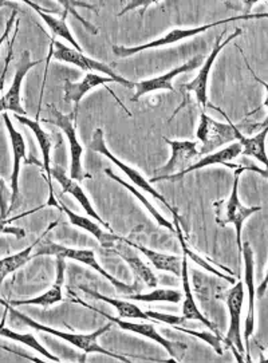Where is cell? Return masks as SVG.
<instances>
[{
  "label": "cell",
  "instance_id": "cell-1",
  "mask_svg": "<svg viewBox=\"0 0 268 363\" xmlns=\"http://www.w3.org/2000/svg\"><path fill=\"white\" fill-rule=\"evenodd\" d=\"M254 169L263 174L264 179H267L266 169L260 170L252 168V167H242L236 168L233 172V185H232L231 194L227 200H220L213 203V208L216 211V223L220 227H225L227 224H233L236 230V242L239 248V256L242 259V232H243L244 221L250 216L255 215L262 211V206H245L242 204L239 199V182L240 174L244 170Z\"/></svg>",
  "mask_w": 268,
  "mask_h": 363
},
{
  "label": "cell",
  "instance_id": "cell-2",
  "mask_svg": "<svg viewBox=\"0 0 268 363\" xmlns=\"http://www.w3.org/2000/svg\"><path fill=\"white\" fill-rule=\"evenodd\" d=\"M0 304H3V306L9 310V313L13 314V318H18L26 326L31 327V328H34V330H37V331H40V333H48L50 335H54V337L63 339V340H66L67 343L73 345L77 349L84 351L86 354H89V352H97V354L108 355V357H111V358L118 359V361H122V362H129V359H128L126 357H122L120 354H114V352L106 350L105 347H102V346L98 345V338H99L101 335H104L105 333H108L113 323H109V325H106V326L101 327V328H98L97 331L90 333V334L63 333L61 330H55V328H51V327L38 323L35 320H33L31 318H28V316H26L25 314H22L21 311L15 310L13 306H10L9 303L6 302V301H3V299H0Z\"/></svg>",
  "mask_w": 268,
  "mask_h": 363
},
{
  "label": "cell",
  "instance_id": "cell-3",
  "mask_svg": "<svg viewBox=\"0 0 268 363\" xmlns=\"http://www.w3.org/2000/svg\"><path fill=\"white\" fill-rule=\"evenodd\" d=\"M40 255H51V256L62 257V259H72V260L79 262L82 264L93 268L94 271H97L98 274H101L106 280H109L110 283L114 286V289L117 290V292L121 294L123 296L130 295L135 291H138V284L129 286L126 283H122L121 280L114 278L113 275H110L108 271H105L98 263L94 251H91V250H75V248H70V247H63V245H60L57 242L46 239L45 242H40L38 244L37 252L33 254V256L37 257Z\"/></svg>",
  "mask_w": 268,
  "mask_h": 363
},
{
  "label": "cell",
  "instance_id": "cell-4",
  "mask_svg": "<svg viewBox=\"0 0 268 363\" xmlns=\"http://www.w3.org/2000/svg\"><path fill=\"white\" fill-rule=\"evenodd\" d=\"M50 110L52 113V118L43 120L48 123H52L58 126L62 132L69 140V146H70V179L75 182H84L86 179H91L89 173H86L82 167V153L84 147L79 144L78 137H77V116H78V108L70 113V114H63L55 106L49 105Z\"/></svg>",
  "mask_w": 268,
  "mask_h": 363
},
{
  "label": "cell",
  "instance_id": "cell-5",
  "mask_svg": "<svg viewBox=\"0 0 268 363\" xmlns=\"http://www.w3.org/2000/svg\"><path fill=\"white\" fill-rule=\"evenodd\" d=\"M259 16H263L266 18L267 15L263 13V15H242V16H233V18H228V19H223V21H218V22H213V23H209V25L201 26V27H195V28H174L171 30L167 35L159 38L153 42H149L145 45H141V46H135V48H123V46H114L113 48V52L120 57V58H128L130 55L134 54H138L140 51H145L149 49H159L162 46H167V45H173V43H177L183 39L186 38L195 37L197 34H201V33H206L209 28L212 27H216V26L223 25V23H227V22H232V21H239V19H250V18H259Z\"/></svg>",
  "mask_w": 268,
  "mask_h": 363
},
{
  "label": "cell",
  "instance_id": "cell-6",
  "mask_svg": "<svg viewBox=\"0 0 268 363\" xmlns=\"http://www.w3.org/2000/svg\"><path fill=\"white\" fill-rule=\"evenodd\" d=\"M74 303H79L82 304L84 307H87L93 311H97L98 314L105 316L108 320H110L111 323H116L118 325V327H121L122 330H126V331H130L134 334H138V335H143L145 338L150 339V340H155L156 343H159L160 346H162L165 350L168 351V354L171 355L172 358L174 361H182L185 355V351L188 350V346L185 343L182 342H172L168 340L167 338H164L159 331L156 330L155 325L152 323H134V322H125L123 319H118V318H114L111 315L106 314L104 311H98L97 308L86 304L85 302H82L81 299H74Z\"/></svg>",
  "mask_w": 268,
  "mask_h": 363
},
{
  "label": "cell",
  "instance_id": "cell-7",
  "mask_svg": "<svg viewBox=\"0 0 268 363\" xmlns=\"http://www.w3.org/2000/svg\"><path fill=\"white\" fill-rule=\"evenodd\" d=\"M89 149L90 150H93V152H97V153H101L102 156H105V157L110 160V161H113L120 169L132 180L134 185H137V186H140L141 189H144L145 192L147 194H152L156 200H159L161 201V204H164V206H167L169 211L172 212V215H173V218L174 220H180L179 218V213H177V211L174 209V206H171L169 203H168V200L162 196V194H159L153 186H152V184L147 182V179L138 172V170L133 169L132 167H129V165H126V164H123L121 160H118V157H116L111 152H110L109 149H108V146H106V143H105V138H104V132H102V129H97L94 134H93V138H91V143H90V145H89ZM182 221V220H180Z\"/></svg>",
  "mask_w": 268,
  "mask_h": 363
},
{
  "label": "cell",
  "instance_id": "cell-8",
  "mask_svg": "<svg viewBox=\"0 0 268 363\" xmlns=\"http://www.w3.org/2000/svg\"><path fill=\"white\" fill-rule=\"evenodd\" d=\"M227 118V117H225ZM228 123L215 121L204 111L200 114V123L197 128V138L203 144L200 155H209L223 145L235 141V123L227 118Z\"/></svg>",
  "mask_w": 268,
  "mask_h": 363
},
{
  "label": "cell",
  "instance_id": "cell-9",
  "mask_svg": "<svg viewBox=\"0 0 268 363\" xmlns=\"http://www.w3.org/2000/svg\"><path fill=\"white\" fill-rule=\"evenodd\" d=\"M52 45L55 46V51L51 52L50 57H54L58 61L75 65L77 67H79L84 72H97V73L105 74L106 77L113 78L118 85L125 86V87H129V89L134 87V82L129 81V79H125L121 75L114 73L106 63L94 61V60L86 57L84 52L70 49V48L65 46L63 43L58 42V40H52Z\"/></svg>",
  "mask_w": 268,
  "mask_h": 363
},
{
  "label": "cell",
  "instance_id": "cell-10",
  "mask_svg": "<svg viewBox=\"0 0 268 363\" xmlns=\"http://www.w3.org/2000/svg\"><path fill=\"white\" fill-rule=\"evenodd\" d=\"M244 303V281L239 280L227 294V306L230 310V328L225 337V343L231 347L239 362H243L244 345L242 342V308Z\"/></svg>",
  "mask_w": 268,
  "mask_h": 363
},
{
  "label": "cell",
  "instance_id": "cell-11",
  "mask_svg": "<svg viewBox=\"0 0 268 363\" xmlns=\"http://www.w3.org/2000/svg\"><path fill=\"white\" fill-rule=\"evenodd\" d=\"M224 33H225V31H223V33L220 34L219 37H218V39H216L215 46H213V50H212V52L209 54V57L206 60V62L203 63L200 73L196 75V78L192 81V82H189V84L184 85V89H185L188 93H194V94H195V97L196 99H197V102H199V105H200V106H203V108H206L208 105V79H209V73H211V69H212L213 63L216 61V58H218L220 51L224 49V48H225L230 42H232L235 38L242 35L243 30H242V28L235 30V33H233L232 35L227 38L225 40H223Z\"/></svg>",
  "mask_w": 268,
  "mask_h": 363
},
{
  "label": "cell",
  "instance_id": "cell-12",
  "mask_svg": "<svg viewBox=\"0 0 268 363\" xmlns=\"http://www.w3.org/2000/svg\"><path fill=\"white\" fill-rule=\"evenodd\" d=\"M167 144L171 146L172 156L169 161L160 169H156V173L159 176L156 177H167L176 173H182L185 169H188L194 162L196 158L200 155L197 150V143L196 141H177V140H169L164 138Z\"/></svg>",
  "mask_w": 268,
  "mask_h": 363
},
{
  "label": "cell",
  "instance_id": "cell-13",
  "mask_svg": "<svg viewBox=\"0 0 268 363\" xmlns=\"http://www.w3.org/2000/svg\"><path fill=\"white\" fill-rule=\"evenodd\" d=\"M42 61H31L30 51L26 50L23 51V55L21 58L19 63L16 65V72L13 75V84L9 89V91L0 99V113L1 111H13L15 114L19 116H26V110L22 108L21 102V90H22V84L25 79L27 73L39 65Z\"/></svg>",
  "mask_w": 268,
  "mask_h": 363
},
{
  "label": "cell",
  "instance_id": "cell-14",
  "mask_svg": "<svg viewBox=\"0 0 268 363\" xmlns=\"http://www.w3.org/2000/svg\"><path fill=\"white\" fill-rule=\"evenodd\" d=\"M242 259L244 262V283L248 290V314L244 328V340L247 343L248 351V340L254 335L255 331V260L252 248L248 242L242 244Z\"/></svg>",
  "mask_w": 268,
  "mask_h": 363
},
{
  "label": "cell",
  "instance_id": "cell-15",
  "mask_svg": "<svg viewBox=\"0 0 268 363\" xmlns=\"http://www.w3.org/2000/svg\"><path fill=\"white\" fill-rule=\"evenodd\" d=\"M3 120L6 123L7 132L10 134V141H11V149L13 153V169L11 173V206L9 208V213L15 209V204L19 200V174H21V164L25 161L26 164H31V161L26 156V143L23 138V134L18 132L13 128L11 118L7 111L3 114Z\"/></svg>",
  "mask_w": 268,
  "mask_h": 363
},
{
  "label": "cell",
  "instance_id": "cell-16",
  "mask_svg": "<svg viewBox=\"0 0 268 363\" xmlns=\"http://www.w3.org/2000/svg\"><path fill=\"white\" fill-rule=\"evenodd\" d=\"M242 150H243V147H242V145H240L239 143H233L232 145L227 146L225 149H223V150H220V152L209 153L206 157L197 160L188 169L184 170L182 173H176V174L167 176V177H160V179L159 177H153V179H150V180H147V182H150V184H152V182H164V180L177 182V180H182L184 176H186L188 173H191V172H194V170L203 169V168H206V167L219 165V164L220 165H225V167H230V168L236 169V168H239V167L235 165V164H232L231 161L238 157V156H240V155H242Z\"/></svg>",
  "mask_w": 268,
  "mask_h": 363
},
{
  "label": "cell",
  "instance_id": "cell-17",
  "mask_svg": "<svg viewBox=\"0 0 268 363\" xmlns=\"http://www.w3.org/2000/svg\"><path fill=\"white\" fill-rule=\"evenodd\" d=\"M203 62V57L201 55H197L194 60H191L186 63H184L182 66L173 69L171 72H168L167 74H162L160 77L156 78H152V79H147V81H141V82H134V87H135V94L132 98L133 102H137L141 97H144L147 93H152V91H157V90H169L172 93H174V87L172 85V81L180 75V74L188 73V72H192L197 67H200Z\"/></svg>",
  "mask_w": 268,
  "mask_h": 363
},
{
  "label": "cell",
  "instance_id": "cell-18",
  "mask_svg": "<svg viewBox=\"0 0 268 363\" xmlns=\"http://www.w3.org/2000/svg\"><path fill=\"white\" fill-rule=\"evenodd\" d=\"M15 118L21 122L22 125L28 126V128L31 129V132L35 134L38 144H39L40 152H42V156H43L42 168L46 172V180H48V185H49L50 194L48 206H57L58 209H61V206L57 203V200H55V197H54V189H52V174H51V161H50L51 147H52V137L42 129V126L39 125V122L38 121H33V120L27 118L26 116H19V114H15Z\"/></svg>",
  "mask_w": 268,
  "mask_h": 363
},
{
  "label": "cell",
  "instance_id": "cell-19",
  "mask_svg": "<svg viewBox=\"0 0 268 363\" xmlns=\"http://www.w3.org/2000/svg\"><path fill=\"white\" fill-rule=\"evenodd\" d=\"M51 174H52V177H54L57 182H60V185H61L62 189H63L65 194H70L73 197H75V199L78 200V203L85 209L86 213H87L90 218H96L98 224L106 227V228L111 232L109 224L105 223L102 218H99L97 211L91 206L89 197L86 196L85 191L81 188V185L75 182V180H73V179H70V176L66 174V172H65V169H63L62 167H60V165H55L54 168L51 167Z\"/></svg>",
  "mask_w": 268,
  "mask_h": 363
},
{
  "label": "cell",
  "instance_id": "cell-20",
  "mask_svg": "<svg viewBox=\"0 0 268 363\" xmlns=\"http://www.w3.org/2000/svg\"><path fill=\"white\" fill-rule=\"evenodd\" d=\"M110 251L118 255L126 262V264L132 268L137 280H143L147 287H152V289L157 287L159 280L156 278V275L153 274V271L140 259V256L134 252L133 248H130V245H128L126 242H123V238L116 242L110 248Z\"/></svg>",
  "mask_w": 268,
  "mask_h": 363
},
{
  "label": "cell",
  "instance_id": "cell-21",
  "mask_svg": "<svg viewBox=\"0 0 268 363\" xmlns=\"http://www.w3.org/2000/svg\"><path fill=\"white\" fill-rule=\"evenodd\" d=\"M183 262H182V281H183V290H184V303H183V318L185 320H197V322H201L203 325L215 333L216 337H220V333L218 331V327L215 326L212 322H209L207 318L204 316V314L200 311V308L197 307V304L195 302V298H194V294H192V289H191V283H189V275H188V256L184 254Z\"/></svg>",
  "mask_w": 268,
  "mask_h": 363
},
{
  "label": "cell",
  "instance_id": "cell-22",
  "mask_svg": "<svg viewBox=\"0 0 268 363\" xmlns=\"http://www.w3.org/2000/svg\"><path fill=\"white\" fill-rule=\"evenodd\" d=\"M65 259L57 257V278L52 286L45 294L28 301H9V304L13 307L19 306H40L50 307L63 301V283H65Z\"/></svg>",
  "mask_w": 268,
  "mask_h": 363
},
{
  "label": "cell",
  "instance_id": "cell-23",
  "mask_svg": "<svg viewBox=\"0 0 268 363\" xmlns=\"http://www.w3.org/2000/svg\"><path fill=\"white\" fill-rule=\"evenodd\" d=\"M106 84H117L113 78L104 77L99 74L89 73L85 78L79 82H70L69 79L65 81L63 86V98L66 102H74L75 108H78L82 98L85 97L86 93L93 90L98 86L106 85Z\"/></svg>",
  "mask_w": 268,
  "mask_h": 363
},
{
  "label": "cell",
  "instance_id": "cell-24",
  "mask_svg": "<svg viewBox=\"0 0 268 363\" xmlns=\"http://www.w3.org/2000/svg\"><path fill=\"white\" fill-rule=\"evenodd\" d=\"M61 206L62 212H65L67 215V218L70 220V223L81 228V230L89 232L90 235H93V238L97 239V242L106 250H110L116 242H118L121 239V236H117V235H113V233H108L105 230H102L97 223L91 221L90 218H85V216H81V215H77L74 213L73 211H70L69 208L63 204Z\"/></svg>",
  "mask_w": 268,
  "mask_h": 363
},
{
  "label": "cell",
  "instance_id": "cell-25",
  "mask_svg": "<svg viewBox=\"0 0 268 363\" xmlns=\"http://www.w3.org/2000/svg\"><path fill=\"white\" fill-rule=\"evenodd\" d=\"M123 242H126L128 245L133 247L134 250L140 251L141 254L145 255L147 259L150 260V263L153 266L156 267L160 271H167V272H171L176 277H180L182 275V262L183 259L179 257V256H173V255H165L160 254L156 252L153 250H149L144 245H140L137 242H130L128 239L123 238Z\"/></svg>",
  "mask_w": 268,
  "mask_h": 363
},
{
  "label": "cell",
  "instance_id": "cell-26",
  "mask_svg": "<svg viewBox=\"0 0 268 363\" xmlns=\"http://www.w3.org/2000/svg\"><path fill=\"white\" fill-rule=\"evenodd\" d=\"M25 3L27 6H30L33 10H35L38 15L43 19V22H45L46 25L49 26V28L51 30L52 35H55V37H60L62 38V39H65V40H67V42L73 46L74 50L84 52L82 49H81V46L78 45V42L75 40V38L73 37V34H72V31H70L69 26L66 23V16H67V13H69L67 10H65V13L62 15L61 19H57V18H54L52 15H50L49 13H45L43 7L38 6L37 3H31V1H25Z\"/></svg>",
  "mask_w": 268,
  "mask_h": 363
},
{
  "label": "cell",
  "instance_id": "cell-27",
  "mask_svg": "<svg viewBox=\"0 0 268 363\" xmlns=\"http://www.w3.org/2000/svg\"><path fill=\"white\" fill-rule=\"evenodd\" d=\"M267 125L263 128L260 133L256 134L252 138H247L242 134L240 129L235 125V138L239 140L238 143L242 145L243 150L242 155L254 157L260 161L263 165H267V156H266V137H267Z\"/></svg>",
  "mask_w": 268,
  "mask_h": 363
},
{
  "label": "cell",
  "instance_id": "cell-28",
  "mask_svg": "<svg viewBox=\"0 0 268 363\" xmlns=\"http://www.w3.org/2000/svg\"><path fill=\"white\" fill-rule=\"evenodd\" d=\"M57 224H58V221L51 223L49 228L46 230V232H45L39 239H37L35 242H33L31 245H28L23 251H21V252H18V254L11 255V256H7V257H4V259H0V287H1V284H3V281H4V279H6L7 275L13 274L18 268L25 266L26 263H28L30 260L34 259L33 250L37 247L39 242H42L43 236H45L46 233H49L50 230L54 228Z\"/></svg>",
  "mask_w": 268,
  "mask_h": 363
},
{
  "label": "cell",
  "instance_id": "cell-29",
  "mask_svg": "<svg viewBox=\"0 0 268 363\" xmlns=\"http://www.w3.org/2000/svg\"><path fill=\"white\" fill-rule=\"evenodd\" d=\"M79 289L84 291L85 294H87V295L96 298L97 301H102V302L111 304V306L117 310V313L121 316V319H141V320H150V322H152V319L147 316V311H143V310H141L137 304H134V303L108 298V296L99 294V292H97L96 290L87 289L85 286H81Z\"/></svg>",
  "mask_w": 268,
  "mask_h": 363
},
{
  "label": "cell",
  "instance_id": "cell-30",
  "mask_svg": "<svg viewBox=\"0 0 268 363\" xmlns=\"http://www.w3.org/2000/svg\"><path fill=\"white\" fill-rule=\"evenodd\" d=\"M105 174L110 177L111 180H114V182H118L120 185H122L123 188H126L130 194H133L134 197L138 200V201H141L143 203V206L147 208V212L153 216V218L159 223V225L161 227H165L167 230H172V232H174V225H173V223H171L169 220H167V218H164L162 215H160L159 211L155 208V206H152L149 201H147V199L144 197V194H141L135 186L133 185H130V184H128V182H125V180H122L121 177H118L113 170L110 169V168H105Z\"/></svg>",
  "mask_w": 268,
  "mask_h": 363
},
{
  "label": "cell",
  "instance_id": "cell-31",
  "mask_svg": "<svg viewBox=\"0 0 268 363\" xmlns=\"http://www.w3.org/2000/svg\"><path fill=\"white\" fill-rule=\"evenodd\" d=\"M0 337L11 339V340H15V342H18V343L26 345V346H28V347H31V349L38 351L39 354H42L43 357H46L49 361H52V362H60V361H61L58 357H55L54 354H51L50 351L46 350V349L38 342L37 338H35L31 333H25V334H22V333H15L13 330H10V328L0 325Z\"/></svg>",
  "mask_w": 268,
  "mask_h": 363
},
{
  "label": "cell",
  "instance_id": "cell-32",
  "mask_svg": "<svg viewBox=\"0 0 268 363\" xmlns=\"http://www.w3.org/2000/svg\"><path fill=\"white\" fill-rule=\"evenodd\" d=\"M125 298L129 301H137V302H167L177 304L183 301V294L180 291L169 290V289H157L147 294L125 295Z\"/></svg>",
  "mask_w": 268,
  "mask_h": 363
},
{
  "label": "cell",
  "instance_id": "cell-33",
  "mask_svg": "<svg viewBox=\"0 0 268 363\" xmlns=\"http://www.w3.org/2000/svg\"><path fill=\"white\" fill-rule=\"evenodd\" d=\"M182 221L180 220H173V225H174V230H176V233H177V238H179V240H180V244H182V247H183V252L188 257H191L194 262H196L199 266L203 267V268H206L207 271H209L211 274H215L216 277H220V278L227 279L228 281H231V283H236L233 279L230 278V277H227L225 274H221L220 271L218 269H215V268H212V267L208 264L207 262L204 260V259H201L199 255H196L194 251H191L189 250V247L186 245V242H185V239H184L183 236V230H182Z\"/></svg>",
  "mask_w": 268,
  "mask_h": 363
},
{
  "label": "cell",
  "instance_id": "cell-34",
  "mask_svg": "<svg viewBox=\"0 0 268 363\" xmlns=\"http://www.w3.org/2000/svg\"><path fill=\"white\" fill-rule=\"evenodd\" d=\"M10 200H11V188L7 186V184L3 179H0V220H6L7 218Z\"/></svg>",
  "mask_w": 268,
  "mask_h": 363
},
{
  "label": "cell",
  "instance_id": "cell-35",
  "mask_svg": "<svg viewBox=\"0 0 268 363\" xmlns=\"http://www.w3.org/2000/svg\"><path fill=\"white\" fill-rule=\"evenodd\" d=\"M147 316L155 320V322H161V323H167L171 326L176 327L182 325L185 322L183 316H176L171 314H161V313H155V311H147Z\"/></svg>",
  "mask_w": 268,
  "mask_h": 363
},
{
  "label": "cell",
  "instance_id": "cell-36",
  "mask_svg": "<svg viewBox=\"0 0 268 363\" xmlns=\"http://www.w3.org/2000/svg\"><path fill=\"white\" fill-rule=\"evenodd\" d=\"M18 31H19V23L16 22V27H15L13 40L10 42V46H9V54H7V58H6V62H4V69H3V73L0 75V93H1V91H3V89H4V82H6V77H7V73H9L10 62L13 60V42H15V39H16V34H18Z\"/></svg>",
  "mask_w": 268,
  "mask_h": 363
},
{
  "label": "cell",
  "instance_id": "cell-37",
  "mask_svg": "<svg viewBox=\"0 0 268 363\" xmlns=\"http://www.w3.org/2000/svg\"><path fill=\"white\" fill-rule=\"evenodd\" d=\"M11 221L13 220H0V233H3V235H13L18 240L23 239L26 236L25 230L9 225V224H11Z\"/></svg>",
  "mask_w": 268,
  "mask_h": 363
},
{
  "label": "cell",
  "instance_id": "cell-38",
  "mask_svg": "<svg viewBox=\"0 0 268 363\" xmlns=\"http://www.w3.org/2000/svg\"><path fill=\"white\" fill-rule=\"evenodd\" d=\"M16 13H18V10L15 9L13 13H11V18L9 19V22H7V25H6V30H4L3 35L0 37V46H1V43L9 38V35H10V33H11V27H13V22H15V18H16Z\"/></svg>",
  "mask_w": 268,
  "mask_h": 363
},
{
  "label": "cell",
  "instance_id": "cell-39",
  "mask_svg": "<svg viewBox=\"0 0 268 363\" xmlns=\"http://www.w3.org/2000/svg\"><path fill=\"white\" fill-rule=\"evenodd\" d=\"M266 284H267V278L264 279V281H263V284H262V287L259 289L260 291V294H259V296H262L263 294H264V291H266Z\"/></svg>",
  "mask_w": 268,
  "mask_h": 363
},
{
  "label": "cell",
  "instance_id": "cell-40",
  "mask_svg": "<svg viewBox=\"0 0 268 363\" xmlns=\"http://www.w3.org/2000/svg\"><path fill=\"white\" fill-rule=\"evenodd\" d=\"M7 4V1H4V0H0V7H3V6H6Z\"/></svg>",
  "mask_w": 268,
  "mask_h": 363
}]
</instances>
